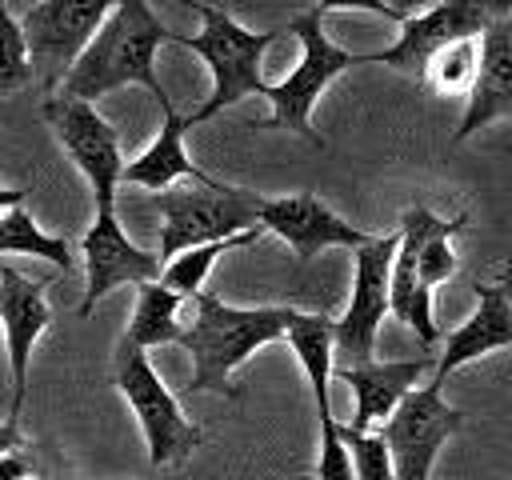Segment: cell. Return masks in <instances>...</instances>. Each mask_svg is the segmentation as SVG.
<instances>
[{
  "label": "cell",
  "instance_id": "6da1fadb",
  "mask_svg": "<svg viewBox=\"0 0 512 480\" xmlns=\"http://www.w3.org/2000/svg\"><path fill=\"white\" fill-rule=\"evenodd\" d=\"M176 36L180 32H168L164 20L148 8V0H116V8L108 12L92 44L76 56V64L68 68L56 92L92 104L124 84H144L164 108L172 104V96L156 80V48L176 44Z\"/></svg>",
  "mask_w": 512,
  "mask_h": 480
},
{
  "label": "cell",
  "instance_id": "7a4b0ae2",
  "mask_svg": "<svg viewBox=\"0 0 512 480\" xmlns=\"http://www.w3.org/2000/svg\"><path fill=\"white\" fill-rule=\"evenodd\" d=\"M192 304V324L180 336V348L192 352L188 392L220 396H240V388L228 384L232 368H240L256 348L284 340L296 316V308H232L212 292H196Z\"/></svg>",
  "mask_w": 512,
  "mask_h": 480
},
{
  "label": "cell",
  "instance_id": "3957f363",
  "mask_svg": "<svg viewBox=\"0 0 512 480\" xmlns=\"http://www.w3.org/2000/svg\"><path fill=\"white\" fill-rule=\"evenodd\" d=\"M184 4L204 20V28L196 36H176V44L180 48H192L208 64V72H212V96L188 120L200 124V120H212L216 112L232 108L244 96H268L272 84H264L260 60H264V52L284 32L280 28H272V32H248L244 24H236L216 4H204V0H184Z\"/></svg>",
  "mask_w": 512,
  "mask_h": 480
},
{
  "label": "cell",
  "instance_id": "277c9868",
  "mask_svg": "<svg viewBox=\"0 0 512 480\" xmlns=\"http://www.w3.org/2000/svg\"><path fill=\"white\" fill-rule=\"evenodd\" d=\"M148 204L160 212V260L168 264L184 248L228 240L236 232L260 228L264 196L252 188L220 184V180H212V184L192 180V188L152 192Z\"/></svg>",
  "mask_w": 512,
  "mask_h": 480
},
{
  "label": "cell",
  "instance_id": "5b68a950",
  "mask_svg": "<svg viewBox=\"0 0 512 480\" xmlns=\"http://www.w3.org/2000/svg\"><path fill=\"white\" fill-rule=\"evenodd\" d=\"M320 20H324L320 8H308V12H300V16L288 20V32L300 40V64L280 84L268 88L264 100H272V116L256 124V128H288V132H296L300 140H308L316 148H324V140L312 128V120H308L312 116V104L320 100V92L340 72H348L352 64H364V52H348V48L332 44L324 36V24Z\"/></svg>",
  "mask_w": 512,
  "mask_h": 480
},
{
  "label": "cell",
  "instance_id": "8992f818",
  "mask_svg": "<svg viewBox=\"0 0 512 480\" xmlns=\"http://www.w3.org/2000/svg\"><path fill=\"white\" fill-rule=\"evenodd\" d=\"M116 388L124 392L128 408L140 420L148 460L160 464H180L192 456V448L204 444V432L180 412V400L168 392L160 372L148 360V348L132 344L128 336L116 344Z\"/></svg>",
  "mask_w": 512,
  "mask_h": 480
},
{
  "label": "cell",
  "instance_id": "52a82bcc",
  "mask_svg": "<svg viewBox=\"0 0 512 480\" xmlns=\"http://www.w3.org/2000/svg\"><path fill=\"white\" fill-rule=\"evenodd\" d=\"M508 12H512V0H440V4L408 16L400 24L396 44H388L380 52H364V64H388V68H396L404 76L424 80L428 60L444 44L480 36L492 20H500Z\"/></svg>",
  "mask_w": 512,
  "mask_h": 480
},
{
  "label": "cell",
  "instance_id": "ba28073f",
  "mask_svg": "<svg viewBox=\"0 0 512 480\" xmlns=\"http://www.w3.org/2000/svg\"><path fill=\"white\" fill-rule=\"evenodd\" d=\"M44 120H48L52 136L60 140V148L72 156V164L92 184L96 208H112L116 204V184L124 176V152H120L116 128L88 100H72V96H60V92L44 100Z\"/></svg>",
  "mask_w": 512,
  "mask_h": 480
},
{
  "label": "cell",
  "instance_id": "9c48e42d",
  "mask_svg": "<svg viewBox=\"0 0 512 480\" xmlns=\"http://www.w3.org/2000/svg\"><path fill=\"white\" fill-rule=\"evenodd\" d=\"M112 8L116 0H40L24 12L20 28L28 40L36 76L48 88H60V80L68 76L76 56L92 44V36L100 32Z\"/></svg>",
  "mask_w": 512,
  "mask_h": 480
},
{
  "label": "cell",
  "instance_id": "30bf717a",
  "mask_svg": "<svg viewBox=\"0 0 512 480\" xmlns=\"http://www.w3.org/2000/svg\"><path fill=\"white\" fill-rule=\"evenodd\" d=\"M440 388L444 384L436 380L424 388H412L380 424V436L388 440V452L396 464V480H432L440 444L464 424V412L444 404Z\"/></svg>",
  "mask_w": 512,
  "mask_h": 480
},
{
  "label": "cell",
  "instance_id": "8fae6325",
  "mask_svg": "<svg viewBox=\"0 0 512 480\" xmlns=\"http://www.w3.org/2000/svg\"><path fill=\"white\" fill-rule=\"evenodd\" d=\"M400 248V232L372 236L356 248L352 272V300L336 320V356L340 364H368L376 352V332L388 312V284H392V256Z\"/></svg>",
  "mask_w": 512,
  "mask_h": 480
},
{
  "label": "cell",
  "instance_id": "7c38bea8",
  "mask_svg": "<svg viewBox=\"0 0 512 480\" xmlns=\"http://www.w3.org/2000/svg\"><path fill=\"white\" fill-rule=\"evenodd\" d=\"M80 248H84L88 288H84V300L76 304V316H88V312L96 308V300H104L112 288L160 280V272H164L160 252L136 248V244L124 236V228H120V220H116V208H96V220H92V228L84 232Z\"/></svg>",
  "mask_w": 512,
  "mask_h": 480
},
{
  "label": "cell",
  "instance_id": "4fadbf2b",
  "mask_svg": "<svg viewBox=\"0 0 512 480\" xmlns=\"http://www.w3.org/2000/svg\"><path fill=\"white\" fill-rule=\"evenodd\" d=\"M260 224L264 232H276L300 264H308L312 256H320L324 248H360L372 236L360 232L356 224L340 220L316 192H296V196H280V200H264L260 208Z\"/></svg>",
  "mask_w": 512,
  "mask_h": 480
},
{
  "label": "cell",
  "instance_id": "5bb4252c",
  "mask_svg": "<svg viewBox=\"0 0 512 480\" xmlns=\"http://www.w3.org/2000/svg\"><path fill=\"white\" fill-rule=\"evenodd\" d=\"M44 280H28L16 268L0 264V324L8 336V368H12V412L8 420L20 424L24 392H28V360L40 332L52 324V308L44 300Z\"/></svg>",
  "mask_w": 512,
  "mask_h": 480
},
{
  "label": "cell",
  "instance_id": "9a60e30c",
  "mask_svg": "<svg viewBox=\"0 0 512 480\" xmlns=\"http://www.w3.org/2000/svg\"><path fill=\"white\" fill-rule=\"evenodd\" d=\"M512 116V20L500 16L480 32V72L468 92V108L452 140H468L476 128Z\"/></svg>",
  "mask_w": 512,
  "mask_h": 480
},
{
  "label": "cell",
  "instance_id": "2e32d148",
  "mask_svg": "<svg viewBox=\"0 0 512 480\" xmlns=\"http://www.w3.org/2000/svg\"><path fill=\"white\" fill-rule=\"evenodd\" d=\"M428 356L416 360H368V364H336L332 376H340L352 388V428L372 432L376 424H384L392 416V408L412 392V384L420 380V372L428 368Z\"/></svg>",
  "mask_w": 512,
  "mask_h": 480
},
{
  "label": "cell",
  "instance_id": "e0dca14e",
  "mask_svg": "<svg viewBox=\"0 0 512 480\" xmlns=\"http://www.w3.org/2000/svg\"><path fill=\"white\" fill-rule=\"evenodd\" d=\"M476 292V312L444 340V352L436 360V384L448 380L452 368L484 356V352H496V348H512V300L496 288V284H472Z\"/></svg>",
  "mask_w": 512,
  "mask_h": 480
},
{
  "label": "cell",
  "instance_id": "ac0fdd59",
  "mask_svg": "<svg viewBox=\"0 0 512 480\" xmlns=\"http://www.w3.org/2000/svg\"><path fill=\"white\" fill-rule=\"evenodd\" d=\"M160 112H164L160 136H156L136 160L124 164L120 184H140V188H148V192H164V188H172L180 176L200 180V184H212L216 176H208L204 168H196V164L188 160V152H184V132L192 128V120L180 116L172 104H164Z\"/></svg>",
  "mask_w": 512,
  "mask_h": 480
},
{
  "label": "cell",
  "instance_id": "d6986e66",
  "mask_svg": "<svg viewBox=\"0 0 512 480\" xmlns=\"http://www.w3.org/2000/svg\"><path fill=\"white\" fill-rule=\"evenodd\" d=\"M312 384V400H316V416H332V400H328V380L336 368V320L316 316V312H296L284 336Z\"/></svg>",
  "mask_w": 512,
  "mask_h": 480
},
{
  "label": "cell",
  "instance_id": "ffe728a7",
  "mask_svg": "<svg viewBox=\"0 0 512 480\" xmlns=\"http://www.w3.org/2000/svg\"><path fill=\"white\" fill-rule=\"evenodd\" d=\"M388 312H396L420 336V344H436L440 324L432 320V288L420 280V272H416V240H408L404 232H400V248L392 256Z\"/></svg>",
  "mask_w": 512,
  "mask_h": 480
},
{
  "label": "cell",
  "instance_id": "44dd1931",
  "mask_svg": "<svg viewBox=\"0 0 512 480\" xmlns=\"http://www.w3.org/2000/svg\"><path fill=\"white\" fill-rule=\"evenodd\" d=\"M188 296H180L176 288H168L164 280H144L136 284V308H132V320H128V340L140 344V348H160V344H180L184 328L176 320L180 304Z\"/></svg>",
  "mask_w": 512,
  "mask_h": 480
},
{
  "label": "cell",
  "instance_id": "7402d4cb",
  "mask_svg": "<svg viewBox=\"0 0 512 480\" xmlns=\"http://www.w3.org/2000/svg\"><path fill=\"white\" fill-rule=\"evenodd\" d=\"M260 232H264V224H260V228H248V232H236V236H228V240H212V244L184 248L180 256H172V260L164 264L160 280H164L168 288H176L180 296L192 300L196 292H204V276L212 272L216 256H224V252H232V248H248V244H256Z\"/></svg>",
  "mask_w": 512,
  "mask_h": 480
},
{
  "label": "cell",
  "instance_id": "603a6c76",
  "mask_svg": "<svg viewBox=\"0 0 512 480\" xmlns=\"http://www.w3.org/2000/svg\"><path fill=\"white\" fill-rule=\"evenodd\" d=\"M0 252H24V256H40L48 264H56L60 272H72V248L60 236L40 232V224L32 220V212L24 204L0 212Z\"/></svg>",
  "mask_w": 512,
  "mask_h": 480
},
{
  "label": "cell",
  "instance_id": "cb8c5ba5",
  "mask_svg": "<svg viewBox=\"0 0 512 480\" xmlns=\"http://www.w3.org/2000/svg\"><path fill=\"white\" fill-rule=\"evenodd\" d=\"M476 72H480V36H468V40H452L444 44L428 68H424V84L444 92V96H468L472 84H476Z\"/></svg>",
  "mask_w": 512,
  "mask_h": 480
},
{
  "label": "cell",
  "instance_id": "d4e9b609",
  "mask_svg": "<svg viewBox=\"0 0 512 480\" xmlns=\"http://www.w3.org/2000/svg\"><path fill=\"white\" fill-rule=\"evenodd\" d=\"M32 76H36V64H32L24 28H20V20H12L8 4L0 0V96L28 88Z\"/></svg>",
  "mask_w": 512,
  "mask_h": 480
},
{
  "label": "cell",
  "instance_id": "484cf974",
  "mask_svg": "<svg viewBox=\"0 0 512 480\" xmlns=\"http://www.w3.org/2000/svg\"><path fill=\"white\" fill-rule=\"evenodd\" d=\"M340 440L348 444L356 480H396V464H392L388 440L380 432H360L352 424H340Z\"/></svg>",
  "mask_w": 512,
  "mask_h": 480
},
{
  "label": "cell",
  "instance_id": "4316f807",
  "mask_svg": "<svg viewBox=\"0 0 512 480\" xmlns=\"http://www.w3.org/2000/svg\"><path fill=\"white\" fill-rule=\"evenodd\" d=\"M316 476L320 480H356L348 444L340 440V424L332 416L320 420V460H316Z\"/></svg>",
  "mask_w": 512,
  "mask_h": 480
},
{
  "label": "cell",
  "instance_id": "83f0119b",
  "mask_svg": "<svg viewBox=\"0 0 512 480\" xmlns=\"http://www.w3.org/2000/svg\"><path fill=\"white\" fill-rule=\"evenodd\" d=\"M312 8H320V12H340V8H360V12H376V16H384V20H396V24H404V16L388 4V0H316Z\"/></svg>",
  "mask_w": 512,
  "mask_h": 480
},
{
  "label": "cell",
  "instance_id": "f1b7e54d",
  "mask_svg": "<svg viewBox=\"0 0 512 480\" xmlns=\"http://www.w3.org/2000/svg\"><path fill=\"white\" fill-rule=\"evenodd\" d=\"M12 448H28V440L20 436V424L4 420V424H0V452H12Z\"/></svg>",
  "mask_w": 512,
  "mask_h": 480
},
{
  "label": "cell",
  "instance_id": "f546056e",
  "mask_svg": "<svg viewBox=\"0 0 512 480\" xmlns=\"http://www.w3.org/2000/svg\"><path fill=\"white\" fill-rule=\"evenodd\" d=\"M388 4L408 20V16H416V12H424V8H432V4H440V0H388Z\"/></svg>",
  "mask_w": 512,
  "mask_h": 480
},
{
  "label": "cell",
  "instance_id": "4dcf8cb0",
  "mask_svg": "<svg viewBox=\"0 0 512 480\" xmlns=\"http://www.w3.org/2000/svg\"><path fill=\"white\" fill-rule=\"evenodd\" d=\"M24 196H28V188H0V212L24 204Z\"/></svg>",
  "mask_w": 512,
  "mask_h": 480
},
{
  "label": "cell",
  "instance_id": "1f68e13d",
  "mask_svg": "<svg viewBox=\"0 0 512 480\" xmlns=\"http://www.w3.org/2000/svg\"><path fill=\"white\" fill-rule=\"evenodd\" d=\"M496 288L512 300V252H508V260H504V268H500V276H496Z\"/></svg>",
  "mask_w": 512,
  "mask_h": 480
},
{
  "label": "cell",
  "instance_id": "d6a6232c",
  "mask_svg": "<svg viewBox=\"0 0 512 480\" xmlns=\"http://www.w3.org/2000/svg\"><path fill=\"white\" fill-rule=\"evenodd\" d=\"M20 480H44V476H40V472L32 468V472H28V476H20Z\"/></svg>",
  "mask_w": 512,
  "mask_h": 480
}]
</instances>
